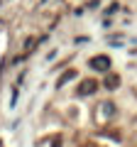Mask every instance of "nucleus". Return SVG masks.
Masks as SVG:
<instances>
[{"mask_svg":"<svg viewBox=\"0 0 137 147\" xmlns=\"http://www.w3.org/2000/svg\"><path fill=\"white\" fill-rule=\"evenodd\" d=\"M95 91H98V84L88 79V81H83V84L76 88V93H79V96H91V93H95Z\"/></svg>","mask_w":137,"mask_h":147,"instance_id":"obj_2","label":"nucleus"},{"mask_svg":"<svg viewBox=\"0 0 137 147\" xmlns=\"http://www.w3.org/2000/svg\"><path fill=\"white\" fill-rule=\"evenodd\" d=\"M74 79H76V71L71 69V71H66V74H61V76H59L56 86H64V84H68V81H74Z\"/></svg>","mask_w":137,"mask_h":147,"instance_id":"obj_4","label":"nucleus"},{"mask_svg":"<svg viewBox=\"0 0 137 147\" xmlns=\"http://www.w3.org/2000/svg\"><path fill=\"white\" fill-rule=\"evenodd\" d=\"M103 86H105L108 91H115L118 86H120V76H118V74H108L105 81H103Z\"/></svg>","mask_w":137,"mask_h":147,"instance_id":"obj_3","label":"nucleus"},{"mask_svg":"<svg viewBox=\"0 0 137 147\" xmlns=\"http://www.w3.org/2000/svg\"><path fill=\"white\" fill-rule=\"evenodd\" d=\"M91 69H95V71H108L110 69V57H105V54H98V57H93L88 61Z\"/></svg>","mask_w":137,"mask_h":147,"instance_id":"obj_1","label":"nucleus"},{"mask_svg":"<svg viewBox=\"0 0 137 147\" xmlns=\"http://www.w3.org/2000/svg\"><path fill=\"white\" fill-rule=\"evenodd\" d=\"M115 113V105L113 103H103V115H113Z\"/></svg>","mask_w":137,"mask_h":147,"instance_id":"obj_5","label":"nucleus"}]
</instances>
